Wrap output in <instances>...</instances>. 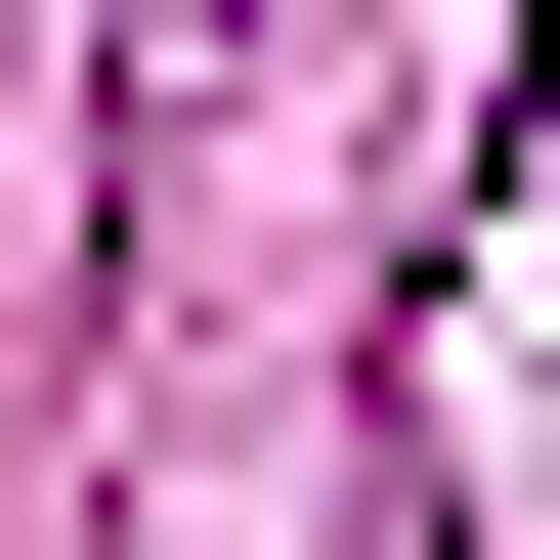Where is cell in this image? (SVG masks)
Wrapping results in <instances>:
<instances>
[{"label": "cell", "mask_w": 560, "mask_h": 560, "mask_svg": "<svg viewBox=\"0 0 560 560\" xmlns=\"http://www.w3.org/2000/svg\"><path fill=\"white\" fill-rule=\"evenodd\" d=\"M517 130H560V0H517Z\"/></svg>", "instance_id": "1"}, {"label": "cell", "mask_w": 560, "mask_h": 560, "mask_svg": "<svg viewBox=\"0 0 560 560\" xmlns=\"http://www.w3.org/2000/svg\"><path fill=\"white\" fill-rule=\"evenodd\" d=\"M173 44H215V0H173Z\"/></svg>", "instance_id": "2"}]
</instances>
